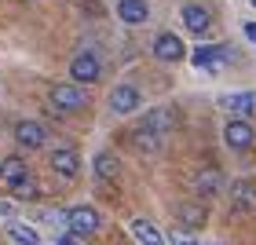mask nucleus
<instances>
[{"label": "nucleus", "instance_id": "1", "mask_svg": "<svg viewBox=\"0 0 256 245\" xmlns=\"http://www.w3.org/2000/svg\"><path fill=\"white\" fill-rule=\"evenodd\" d=\"M48 99H52V106L62 110V114H77V110L88 106V92L80 84H74V80H70V84H55L48 92Z\"/></svg>", "mask_w": 256, "mask_h": 245}, {"label": "nucleus", "instance_id": "2", "mask_svg": "<svg viewBox=\"0 0 256 245\" xmlns=\"http://www.w3.org/2000/svg\"><path fill=\"white\" fill-rule=\"evenodd\" d=\"M70 77H74V84H96V80L102 77V62L96 52H77L74 59H70Z\"/></svg>", "mask_w": 256, "mask_h": 245}, {"label": "nucleus", "instance_id": "3", "mask_svg": "<svg viewBox=\"0 0 256 245\" xmlns=\"http://www.w3.org/2000/svg\"><path fill=\"white\" fill-rule=\"evenodd\" d=\"M99 227H102V220H99V212H96L92 205H74V208H66V230H74L77 238L96 234Z\"/></svg>", "mask_w": 256, "mask_h": 245}, {"label": "nucleus", "instance_id": "4", "mask_svg": "<svg viewBox=\"0 0 256 245\" xmlns=\"http://www.w3.org/2000/svg\"><path fill=\"white\" fill-rule=\"evenodd\" d=\"M224 143H227L230 150H249V146L256 143L252 124H249L246 118H230V121L224 124Z\"/></svg>", "mask_w": 256, "mask_h": 245}, {"label": "nucleus", "instance_id": "5", "mask_svg": "<svg viewBox=\"0 0 256 245\" xmlns=\"http://www.w3.org/2000/svg\"><path fill=\"white\" fill-rule=\"evenodd\" d=\"M139 128H143V132H154V136H168L172 128H176V110H168V106L146 110L143 121H139Z\"/></svg>", "mask_w": 256, "mask_h": 245}, {"label": "nucleus", "instance_id": "6", "mask_svg": "<svg viewBox=\"0 0 256 245\" xmlns=\"http://www.w3.org/2000/svg\"><path fill=\"white\" fill-rule=\"evenodd\" d=\"M220 106H224L230 118H252L256 114V92H230V96H220Z\"/></svg>", "mask_w": 256, "mask_h": 245}, {"label": "nucleus", "instance_id": "7", "mask_svg": "<svg viewBox=\"0 0 256 245\" xmlns=\"http://www.w3.org/2000/svg\"><path fill=\"white\" fill-rule=\"evenodd\" d=\"M183 55H187V48H183L180 33H158L154 37V59L158 62H180Z\"/></svg>", "mask_w": 256, "mask_h": 245}, {"label": "nucleus", "instance_id": "8", "mask_svg": "<svg viewBox=\"0 0 256 245\" xmlns=\"http://www.w3.org/2000/svg\"><path fill=\"white\" fill-rule=\"evenodd\" d=\"M139 102H143V96H139L136 84H114V92H110V110L114 114H136Z\"/></svg>", "mask_w": 256, "mask_h": 245}, {"label": "nucleus", "instance_id": "9", "mask_svg": "<svg viewBox=\"0 0 256 245\" xmlns=\"http://www.w3.org/2000/svg\"><path fill=\"white\" fill-rule=\"evenodd\" d=\"M190 59H194L198 70H220V66L230 59V52L224 48V44H198Z\"/></svg>", "mask_w": 256, "mask_h": 245}, {"label": "nucleus", "instance_id": "10", "mask_svg": "<svg viewBox=\"0 0 256 245\" xmlns=\"http://www.w3.org/2000/svg\"><path fill=\"white\" fill-rule=\"evenodd\" d=\"M52 168H55V176H62V180H77V176H80V158H77V150H74V146L52 150Z\"/></svg>", "mask_w": 256, "mask_h": 245}, {"label": "nucleus", "instance_id": "11", "mask_svg": "<svg viewBox=\"0 0 256 245\" xmlns=\"http://www.w3.org/2000/svg\"><path fill=\"white\" fill-rule=\"evenodd\" d=\"M230 208H238V212H256V183L252 180H234L230 183Z\"/></svg>", "mask_w": 256, "mask_h": 245}, {"label": "nucleus", "instance_id": "12", "mask_svg": "<svg viewBox=\"0 0 256 245\" xmlns=\"http://www.w3.org/2000/svg\"><path fill=\"white\" fill-rule=\"evenodd\" d=\"M44 139H48V132H44L37 121H18V124H15V143H18L22 150H40Z\"/></svg>", "mask_w": 256, "mask_h": 245}, {"label": "nucleus", "instance_id": "13", "mask_svg": "<svg viewBox=\"0 0 256 245\" xmlns=\"http://www.w3.org/2000/svg\"><path fill=\"white\" fill-rule=\"evenodd\" d=\"M118 18L124 26H143L150 18V0H118Z\"/></svg>", "mask_w": 256, "mask_h": 245}, {"label": "nucleus", "instance_id": "14", "mask_svg": "<svg viewBox=\"0 0 256 245\" xmlns=\"http://www.w3.org/2000/svg\"><path fill=\"white\" fill-rule=\"evenodd\" d=\"M180 15H183V26H187L190 33H198V37H205L208 26H212V15H208L202 4H183Z\"/></svg>", "mask_w": 256, "mask_h": 245}, {"label": "nucleus", "instance_id": "15", "mask_svg": "<svg viewBox=\"0 0 256 245\" xmlns=\"http://www.w3.org/2000/svg\"><path fill=\"white\" fill-rule=\"evenodd\" d=\"M220 186H224L220 168H202V172L194 176V194H198V198H212V194H220Z\"/></svg>", "mask_w": 256, "mask_h": 245}, {"label": "nucleus", "instance_id": "16", "mask_svg": "<svg viewBox=\"0 0 256 245\" xmlns=\"http://www.w3.org/2000/svg\"><path fill=\"white\" fill-rule=\"evenodd\" d=\"M132 238L139 245H165V234H161L150 220H132Z\"/></svg>", "mask_w": 256, "mask_h": 245}, {"label": "nucleus", "instance_id": "17", "mask_svg": "<svg viewBox=\"0 0 256 245\" xmlns=\"http://www.w3.org/2000/svg\"><path fill=\"white\" fill-rule=\"evenodd\" d=\"M26 176H30V168H26V161H22L18 154H11V158L0 161V180H4L8 186L18 183V180H26Z\"/></svg>", "mask_w": 256, "mask_h": 245}, {"label": "nucleus", "instance_id": "18", "mask_svg": "<svg viewBox=\"0 0 256 245\" xmlns=\"http://www.w3.org/2000/svg\"><path fill=\"white\" fill-rule=\"evenodd\" d=\"M92 168H96V176L99 180H118V172H121V161L110 154V150H99L96 161H92Z\"/></svg>", "mask_w": 256, "mask_h": 245}, {"label": "nucleus", "instance_id": "19", "mask_svg": "<svg viewBox=\"0 0 256 245\" xmlns=\"http://www.w3.org/2000/svg\"><path fill=\"white\" fill-rule=\"evenodd\" d=\"M8 238L15 242V245H37L40 242L37 230H33L30 224H18V220H11V224H8Z\"/></svg>", "mask_w": 256, "mask_h": 245}, {"label": "nucleus", "instance_id": "20", "mask_svg": "<svg viewBox=\"0 0 256 245\" xmlns=\"http://www.w3.org/2000/svg\"><path fill=\"white\" fill-rule=\"evenodd\" d=\"M176 220H180L187 230H198V227L205 224V208H202V205H180V208H176Z\"/></svg>", "mask_w": 256, "mask_h": 245}, {"label": "nucleus", "instance_id": "21", "mask_svg": "<svg viewBox=\"0 0 256 245\" xmlns=\"http://www.w3.org/2000/svg\"><path fill=\"white\" fill-rule=\"evenodd\" d=\"M136 139V146L143 150V154H158L161 150V143H165V136H154V132H143V128H139V132L132 136Z\"/></svg>", "mask_w": 256, "mask_h": 245}, {"label": "nucleus", "instance_id": "22", "mask_svg": "<svg viewBox=\"0 0 256 245\" xmlns=\"http://www.w3.org/2000/svg\"><path fill=\"white\" fill-rule=\"evenodd\" d=\"M40 190H37V183H33V176L26 180H18V183H11V198H18V202H33Z\"/></svg>", "mask_w": 256, "mask_h": 245}, {"label": "nucleus", "instance_id": "23", "mask_svg": "<svg viewBox=\"0 0 256 245\" xmlns=\"http://www.w3.org/2000/svg\"><path fill=\"white\" fill-rule=\"evenodd\" d=\"M59 242H62V245H84V242H80V238L74 234V230H62V234H59Z\"/></svg>", "mask_w": 256, "mask_h": 245}, {"label": "nucleus", "instance_id": "24", "mask_svg": "<svg viewBox=\"0 0 256 245\" xmlns=\"http://www.w3.org/2000/svg\"><path fill=\"white\" fill-rule=\"evenodd\" d=\"M242 33H246L249 44H256V22H246V26H242Z\"/></svg>", "mask_w": 256, "mask_h": 245}, {"label": "nucleus", "instance_id": "25", "mask_svg": "<svg viewBox=\"0 0 256 245\" xmlns=\"http://www.w3.org/2000/svg\"><path fill=\"white\" fill-rule=\"evenodd\" d=\"M0 216H15V205H11V202H0Z\"/></svg>", "mask_w": 256, "mask_h": 245}, {"label": "nucleus", "instance_id": "26", "mask_svg": "<svg viewBox=\"0 0 256 245\" xmlns=\"http://www.w3.org/2000/svg\"><path fill=\"white\" fill-rule=\"evenodd\" d=\"M249 4H252V8H256V0H249Z\"/></svg>", "mask_w": 256, "mask_h": 245}]
</instances>
